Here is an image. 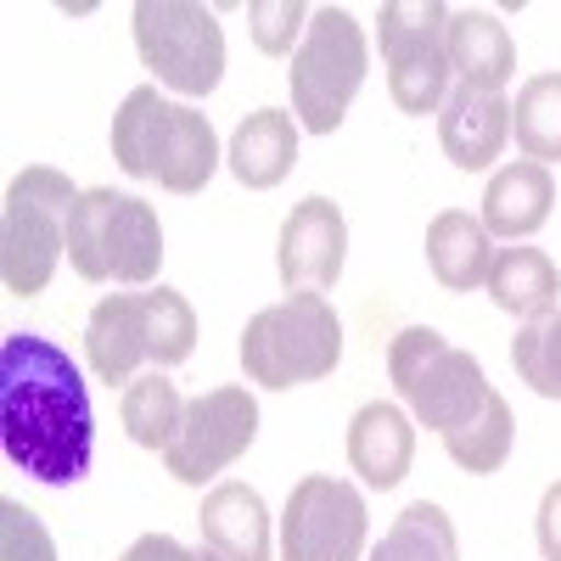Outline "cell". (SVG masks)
Returning <instances> with one entry per match:
<instances>
[{"instance_id": "6da1fadb", "label": "cell", "mask_w": 561, "mask_h": 561, "mask_svg": "<svg viewBox=\"0 0 561 561\" xmlns=\"http://www.w3.org/2000/svg\"><path fill=\"white\" fill-rule=\"evenodd\" d=\"M0 449L34 483L68 489L96 455V410L68 348L39 332L0 343Z\"/></svg>"}, {"instance_id": "7a4b0ae2", "label": "cell", "mask_w": 561, "mask_h": 561, "mask_svg": "<svg viewBox=\"0 0 561 561\" xmlns=\"http://www.w3.org/2000/svg\"><path fill=\"white\" fill-rule=\"evenodd\" d=\"M197 354V309L174 287L152 293H107L84 320V359L96 382H135L140 365L174 370Z\"/></svg>"}, {"instance_id": "3957f363", "label": "cell", "mask_w": 561, "mask_h": 561, "mask_svg": "<svg viewBox=\"0 0 561 561\" xmlns=\"http://www.w3.org/2000/svg\"><path fill=\"white\" fill-rule=\"evenodd\" d=\"M68 264L90 287H152L163 270V225L158 208L113 185L79 192L68 214Z\"/></svg>"}, {"instance_id": "277c9868", "label": "cell", "mask_w": 561, "mask_h": 561, "mask_svg": "<svg viewBox=\"0 0 561 561\" xmlns=\"http://www.w3.org/2000/svg\"><path fill=\"white\" fill-rule=\"evenodd\" d=\"M79 203V185L51 169L28 163L12 174L7 203H0V280L12 298H39L68 253V214Z\"/></svg>"}, {"instance_id": "5b68a950", "label": "cell", "mask_w": 561, "mask_h": 561, "mask_svg": "<svg viewBox=\"0 0 561 561\" xmlns=\"http://www.w3.org/2000/svg\"><path fill=\"white\" fill-rule=\"evenodd\" d=\"M337 359H343V320L325 304V293H293L242 325V370L248 382L270 393L332 377Z\"/></svg>"}, {"instance_id": "8992f818", "label": "cell", "mask_w": 561, "mask_h": 561, "mask_svg": "<svg viewBox=\"0 0 561 561\" xmlns=\"http://www.w3.org/2000/svg\"><path fill=\"white\" fill-rule=\"evenodd\" d=\"M365 73H370V39H365L359 18L348 7H314L309 34H304L298 57L287 68L298 129L337 135V124L348 118Z\"/></svg>"}, {"instance_id": "52a82bcc", "label": "cell", "mask_w": 561, "mask_h": 561, "mask_svg": "<svg viewBox=\"0 0 561 561\" xmlns=\"http://www.w3.org/2000/svg\"><path fill=\"white\" fill-rule=\"evenodd\" d=\"M388 377H393L404 410L421 427H433L438 438L466 427L494 393L483 365L466 348L444 343V332H433V325H404L388 343Z\"/></svg>"}, {"instance_id": "ba28073f", "label": "cell", "mask_w": 561, "mask_h": 561, "mask_svg": "<svg viewBox=\"0 0 561 561\" xmlns=\"http://www.w3.org/2000/svg\"><path fill=\"white\" fill-rule=\"evenodd\" d=\"M377 51L388 68V96L399 113L427 118L449 102V7L444 0H388L377 12Z\"/></svg>"}, {"instance_id": "9c48e42d", "label": "cell", "mask_w": 561, "mask_h": 561, "mask_svg": "<svg viewBox=\"0 0 561 561\" xmlns=\"http://www.w3.org/2000/svg\"><path fill=\"white\" fill-rule=\"evenodd\" d=\"M135 51L152 68L158 84H169L174 96L197 102L214 96L225 79V28L208 7L197 0H135L129 12Z\"/></svg>"}, {"instance_id": "30bf717a", "label": "cell", "mask_w": 561, "mask_h": 561, "mask_svg": "<svg viewBox=\"0 0 561 561\" xmlns=\"http://www.w3.org/2000/svg\"><path fill=\"white\" fill-rule=\"evenodd\" d=\"M370 511L365 494L332 472H309L293 483L280 511V561H365Z\"/></svg>"}, {"instance_id": "8fae6325", "label": "cell", "mask_w": 561, "mask_h": 561, "mask_svg": "<svg viewBox=\"0 0 561 561\" xmlns=\"http://www.w3.org/2000/svg\"><path fill=\"white\" fill-rule=\"evenodd\" d=\"M253 438H259V399L248 388H208L185 399L180 438L163 449V466L174 483L203 489L225 466H237L253 449Z\"/></svg>"}, {"instance_id": "7c38bea8", "label": "cell", "mask_w": 561, "mask_h": 561, "mask_svg": "<svg viewBox=\"0 0 561 561\" xmlns=\"http://www.w3.org/2000/svg\"><path fill=\"white\" fill-rule=\"evenodd\" d=\"M348 264V219L332 197H304L275 237V275L293 293H332Z\"/></svg>"}, {"instance_id": "4fadbf2b", "label": "cell", "mask_w": 561, "mask_h": 561, "mask_svg": "<svg viewBox=\"0 0 561 561\" xmlns=\"http://www.w3.org/2000/svg\"><path fill=\"white\" fill-rule=\"evenodd\" d=\"M511 140V102L505 90H478V84H455L449 102L438 107V147L460 174H483L500 163Z\"/></svg>"}, {"instance_id": "5bb4252c", "label": "cell", "mask_w": 561, "mask_h": 561, "mask_svg": "<svg viewBox=\"0 0 561 561\" xmlns=\"http://www.w3.org/2000/svg\"><path fill=\"white\" fill-rule=\"evenodd\" d=\"M415 460V415L404 404L370 399L348 421V466L365 489H399Z\"/></svg>"}, {"instance_id": "9a60e30c", "label": "cell", "mask_w": 561, "mask_h": 561, "mask_svg": "<svg viewBox=\"0 0 561 561\" xmlns=\"http://www.w3.org/2000/svg\"><path fill=\"white\" fill-rule=\"evenodd\" d=\"M203 545H214L225 561H275V534H270V505L253 483H214L197 511Z\"/></svg>"}, {"instance_id": "2e32d148", "label": "cell", "mask_w": 561, "mask_h": 561, "mask_svg": "<svg viewBox=\"0 0 561 561\" xmlns=\"http://www.w3.org/2000/svg\"><path fill=\"white\" fill-rule=\"evenodd\" d=\"M219 135L208 124V113H197L192 102H174L163 129H158V147H152V180L174 197H197L203 185L219 169Z\"/></svg>"}, {"instance_id": "e0dca14e", "label": "cell", "mask_w": 561, "mask_h": 561, "mask_svg": "<svg viewBox=\"0 0 561 561\" xmlns=\"http://www.w3.org/2000/svg\"><path fill=\"white\" fill-rule=\"evenodd\" d=\"M550 208H556V180H550V169L545 163H528V158H517V163H505V169H494L489 174V185H483V230L500 242H528L534 230H545L550 225Z\"/></svg>"}, {"instance_id": "ac0fdd59", "label": "cell", "mask_w": 561, "mask_h": 561, "mask_svg": "<svg viewBox=\"0 0 561 561\" xmlns=\"http://www.w3.org/2000/svg\"><path fill=\"white\" fill-rule=\"evenodd\" d=\"M225 163L248 192H275L280 180L298 169V118L293 107H259L237 124L225 147Z\"/></svg>"}, {"instance_id": "d6986e66", "label": "cell", "mask_w": 561, "mask_h": 561, "mask_svg": "<svg viewBox=\"0 0 561 561\" xmlns=\"http://www.w3.org/2000/svg\"><path fill=\"white\" fill-rule=\"evenodd\" d=\"M449 68H455V84L505 90L517 79V39H511L505 18L489 7L449 12Z\"/></svg>"}, {"instance_id": "ffe728a7", "label": "cell", "mask_w": 561, "mask_h": 561, "mask_svg": "<svg viewBox=\"0 0 561 561\" xmlns=\"http://www.w3.org/2000/svg\"><path fill=\"white\" fill-rule=\"evenodd\" d=\"M421 253H427V270L444 293H478L489 270H494V237L483 230V219H472L466 208H444L433 225H427V242H421Z\"/></svg>"}, {"instance_id": "44dd1931", "label": "cell", "mask_w": 561, "mask_h": 561, "mask_svg": "<svg viewBox=\"0 0 561 561\" xmlns=\"http://www.w3.org/2000/svg\"><path fill=\"white\" fill-rule=\"evenodd\" d=\"M483 293L494 298V309L517 314L528 325V320L556 314V304H561V270L539 248H500L494 253V270L483 280Z\"/></svg>"}, {"instance_id": "7402d4cb", "label": "cell", "mask_w": 561, "mask_h": 561, "mask_svg": "<svg viewBox=\"0 0 561 561\" xmlns=\"http://www.w3.org/2000/svg\"><path fill=\"white\" fill-rule=\"evenodd\" d=\"M365 561H460V539H455L449 511L433 505V500L404 505L388 523V534L365 550Z\"/></svg>"}, {"instance_id": "603a6c76", "label": "cell", "mask_w": 561, "mask_h": 561, "mask_svg": "<svg viewBox=\"0 0 561 561\" xmlns=\"http://www.w3.org/2000/svg\"><path fill=\"white\" fill-rule=\"evenodd\" d=\"M118 421H124L129 444L163 455V449L180 438L185 399H180V388L163 377V370H152V377H135V382L124 388V399H118Z\"/></svg>"}, {"instance_id": "cb8c5ba5", "label": "cell", "mask_w": 561, "mask_h": 561, "mask_svg": "<svg viewBox=\"0 0 561 561\" xmlns=\"http://www.w3.org/2000/svg\"><path fill=\"white\" fill-rule=\"evenodd\" d=\"M511 135L528 163H561V73L523 79L517 102H511Z\"/></svg>"}, {"instance_id": "d4e9b609", "label": "cell", "mask_w": 561, "mask_h": 561, "mask_svg": "<svg viewBox=\"0 0 561 561\" xmlns=\"http://www.w3.org/2000/svg\"><path fill=\"white\" fill-rule=\"evenodd\" d=\"M169 96L158 84H135L129 96L113 113V158L129 180H152V147H158V129L169 118Z\"/></svg>"}, {"instance_id": "484cf974", "label": "cell", "mask_w": 561, "mask_h": 561, "mask_svg": "<svg viewBox=\"0 0 561 561\" xmlns=\"http://www.w3.org/2000/svg\"><path fill=\"white\" fill-rule=\"evenodd\" d=\"M511 444H517V415H511V404L500 393H489V404L466 421V427L444 433L449 460L460 466V472H472V478L500 472V466L511 460Z\"/></svg>"}, {"instance_id": "4316f807", "label": "cell", "mask_w": 561, "mask_h": 561, "mask_svg": "<svg viewBox=\"0 0 561 561\" xmlns=\"http://www.w3.org/2000/svg\"><path fill=\"white\" fill-rule=\"evenodd\" d=\"M511 365L539 399H561V309L545 320H528L511 337Z\"/></svg>"}, {"instance_id": "83f0119b", "label": "cell", "mask_w": 561, "mask_h": 561, "mask_svg": "<svg viewBox=\"0 0 561 561\" xmlns=\"http://www.w3.org/2000/svg\"><path fill=\"white\" fill-rule=\"evenodd\" d=\"M309 7L304 0H253L248 7V28H253V45L264 57H298V45H304V34H309Z\"/></svg>"}, {"instance_id": "f1b7e54d", "label": "cell", "mask_w": 561, "mask_h": 561, "mask_svg": "<svg viewBox=\"0 0 561 561\" xmlns=\"http://www.w3.org/2000/svg\"><path fill=\"white\" fill-rule=\"evenodd\" d=\"M0 561H57V539L23 500H0Z\"/></svg>"}, {"instance_id": "f546056e", "label": "cell", "mask_w": 561, "mask_h": 561, "mask_svg": "<svg viewBox=\"0 0 561 561\" xmlns=\"http://www.w3.org/2000/svg\"><path fill=\"white\" fill-rule=\"evenodd\" d=\"M118 561H225V556H219L214 545H197V550H192V545H180V539H169V534H140Z\"/></svg>"}, {"instance_id": "4dcf8cb0", "label": "cell", "mask_w": 561, "mask_h": 561, "mask_svg": "<svg viewBox=\"0 0 561 561\" xmlns=\"http://www.w3.org/2000/svg\"><path fill=\"white\" fill-rule=\"evenodd\" d=\"M534 539L545 561H561V478L539 494V517H534Z\"/></svg>"}]
</instances>
